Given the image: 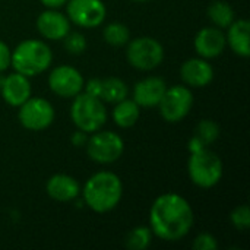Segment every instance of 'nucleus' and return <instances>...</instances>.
Returning a JSON list of instances; mask_svg holds the SVG:
<instances>
[{
    "label": "nucleus",
    "mask_w": 250,
    "mask_h": 250,
    "mask_svg": "<svg viewBox=\"0 0 250 250\" xmlns=\"http://www.w3.org/2000/svg\"><path fill=\"white\" fill-rule=\"evenodd\" d=\"M111 117L116 126L122 129H130L138 123L141 117V107L132 98H125L114 104Z\"/></svg>",
    "instance_id": "aec40b11"
},
{
    "label": "nucleus",
    "mask_w": 250,
    "mask_h": 250,
    "mask_svg": "<svg viewBox=\"0 0 250 250\" xmlns=\"http://www.w3.org/2000/svg\"><path fill=\"white\" fill-rule=\"evenodd\" d=\"M220 126L215 120L212 119H204L201 120L196 127H195V133L189 141V151H198L202 148H209L218 138H220Z\"/></svg>",
    "instance_id": "6ab92c4d"
},
{
    "label": "nucleus",
    "mask_w": 250,
    "mask_h": 250,
    "mask_svg": "<svg viewBox=\"0 0 250 250\" xmlns=\"http://www.w3.org/2000/svg\"><path fill=\"white\" fill-rule=\"evenodd\" d=\"M154 234L149 226H138L130 230L125 239V245L129 250H146L152 243Z\"/></svg>",
    "instance_id": "b1692460"
},
{
    "label": "nucleus",
    "mask_w": 250,
    "mask_h": 250,
    "mask_svg": "<svg viewBox=\"0 0 250 250\" xmlns=\"http://www.w3.org/2000/svg\"><path fill=\"white\" fill-rule=\"evenodd\" d=\"M64 6L70 23L79 28H97L103 25L107 16V7L103 0H67Z\"/></svg>",
    "instance_id": "9d476101"
},
{
    "label": "nucleus",
    "mask_w": 250,
    "mask_h": 250,
    "mask_svg": "<svg viewBox=\"0 0 250 250\" xmlns=\"http://www.w3.org/2000/svg\"><path fill=\"white\" fill-rule=\"evenodd\" d=\"M103 38L111 47H126V44L130 41L132 37L127 25L122 22H111L104 26Z\"/></svg>",
    "instance_id": "5701e85b"
},
{
    "label": "nucleus",
    "mask_w": 250,
    "mask_h": 250,
    "mask_svg": "<svg viewBox=\"0 0 250 250\" xmlns=\"http://www.w3.org/2000/svg\"><path fill=\"white\" fill-rule=\"evenodd\" d=\"M188 174L195 186L201 189H212L223 179V160L209 148L193 151L188 160Z\"/></svg>",
    "instance_id": "39448f33"
},
{
    "label": "nucleus",
    "mask_w": 250,
    "mask_h": 250,
    "mask_svg": "<svg viewBox=\"0 0 250 250\" xmlns=\"http://www.w3.org/2000/svg\"><path fill=\"white\" fill-rule=\"evenodd\" d=\"M230 221L236 230L246 231L250 229V209L246 204L236 207L230 214Z\"/></svg>",
    "instance_id": "a878e982"
},
{
    "label": "nucleus",
    "mask_w": 250,
    "mask_h": 250,
    "mask_svg": "<svg viewBox=\"0 0 250 250\" xmlns=\"http://www.w3.org/2000/svg\"><path fill=\"white\" fill-rule=\"evenodd\" d=\"M193 92L192 88L183 85L167 86L161 101L158 103L160 114L167 123H179L188 117L193 107Z\"/></svg>",
    "instance_id": "6e6552de"
},
{
    "label": "nucleus",
    "mask_w": 250,
    "mask_h": 250,
    "mask_svg": "<svg viewBox=\"0 0 250 250\" xmlns=\"http://www.w3.org/2000/svg\"><path fill=\"white\" fill-rule=\"evenodd\" d=\"M45 192L56 202H62V204L73 202L81 196V185L75 177L69 174L57 173L47 180Z\"/></svg>",
    "instance_id": "f3484780"
},
{
    "label": "nucleus",
    "mask_w": 250,
    "mask_h": 250,
    "mask_svg": "<svg viewBox=\"0 0 250 250\" xmlns=\"http://www.w3.org/2000/svg\"><path fill=\"white\" fill-rule=\"evenodd\" d=\"M227 45L239 57L248 59L250 56V23L248 19H236L226 35Z\"/></svg>",
    "instance_id": "a211bd4d"
},
{
    "label": "nucleus",
    "mask_w": 250,
    "mask_h": 250,
    "mask_svg": "<svg viewBox=\"0 0 250 250\" xmlns=\"http://www.w3.org/2000/svg\"><path fill=\"white\" fill-rule=\"evenodd\" d=\"M85 149L89 160L101 166H108L122 158L125 152V141L113 130L100 129L88 136Z\"/></svg>",
    "instance_id": "0eeeda50"
},
{
    "label": "nucleus",
    "mask_w": 250,
    "mask_h": 250,
    "mask_svg": "<svg viewBox=\"0 0 250 250\" xmlns=\"http://www.w3.org/2000/svg\"><path fill=\"white\" fill-rule=\"evenodd\" d=\"M62 41H63L64 50L70 56H79L88 47V42H86L85 35L82 32H78V31H69Z\"/></svg>",
    "instance_id": "393cba45"
},
{
    "label": "nucleus",
    "mask_w": 250,
    "mask_h": 250,
    "mask_svg": "<svg viewBox=\"0 0 250 250\" xmlns=\"http://www.w3.org/2000/svg\"><path fill=\"white\" fill-rule=\"evenodd\" d=\"M86 141H88V133H85V132H82L79 129L76 132H73L72 136H70V142L76 148H83L86 145Z\"/></svg>",
    "instance_id": "c756f323"
},
{
    "label": "nucleus",
    "mask_w": 250,
    "mask_h": 250,
    "mask_svg": "<svg viewBox=\"0 0 250 250\" xmlns=\"http://www.w3.org/2000/svg\"><path fill=\"white\" fill-rule=\"evenodd\" d=\"M215 72L209 60L202 57H192L182 63L180 78L189 88H205L214 81Z\"/></svg>",
    "instance_id": "4468645a"
},
{
    "label": "nucleus",
    "mask_w": 250,
    "mask_h": 250,
    "mask_svg": "<svg viewBox=\"0 0 250 250\" xmlns=\"http://www.w3.org/2000/svg\"><path fill=\"white\" fill-rule=\"evenodd\" d=\"M72 100L70 120L76 129L91 135L105 125L108 113L105 108V103L101 98L92 97L82 91Z\"/></svg>",
    "instance_id": "20e7f679"
},
{
    "label": "nucleus",
    "mask_w": 250,
    "mask_h": 250,
    "mask_svg": "<svg viewBox=\"0 0 250 250\" xmlns=\"http://www.w3.org/2000/svg\"><path fill=\"white\" fill-rule=\"evenodd\" d=\"M166 53L163 44L154 37H136L130 38L126 44V59L127 63L142 72H149L157 69L164 62Z\"/></svg>",
    "instance_id": "423d86ee"
},
{
    "label": "nucleus",
    "mask_w": 250,
    "mask_h": 250,
    "mask_svg": "<svg viewBox=\"0 0 250 250\" xmlns=\"http://www.w3.org/2000/svg\"><path fill=\"white\" fill-rule=\"evenodd\" d=\"M207 15L209 21L212 22L214 26L220 29H227L234 21H236V13L234 9L229 1L224 0H215L208 6Z\"/></svg>",
    "instance_id": "4be33fe9"
},
{
    "label": "nucleus",
    "mask_w": 250,
    "mask_h": 250,
    "mask_svg": "<svg viewBox=\"0 0 250 250\" xmlns=\"http://www.w3.org/2000/svg\"><path fill=\"white\" fill-rule=\"evenodd\" d=\"M167 89V83L160 76H146L136 82L133 86V97L132 100L142 108H152L157 107L161 101L164 92Z\"/></svg>",
    "instance_id": "dca6fc26"
},
{
    "label": "nucleus",
    "mask_w": 250,
    "mask_h": 250,
    "mask_svg": "<svg viewBox=\"0 0 250 250\" xmlns=\"http://www.w3.org/2000/svg\"><path fill=\"white\" fill-rule=\"evenodd\" d=\"M48 88L53 94L62 98H73L83 91V75L73 66L60 64L48 73Z\"/></svg>",
    "instance_id": "9b49d317"
},
{
    "label": "nucleus",
    "mask_w": 250,
    "mask_h": 250,
    "mask_svg": "<svg viewBox=\"0 0 250 250\" xmlns=\"http://www.w3.org/2000/svg\"><path fill=\"white\" fill-rule=\"evenodd\" d=\"M19 123L31 132H41L48 129L56 117L53 104L42 97H29L18 107Z\"/></svg>",
    "instance_id": "1a4fd4ad"
},
{
    "label": "nucleus",
    "mask_w": 250,
    "mask_h": 250,
    "mask_svg": "<svg viewBox=\"0 0 250 250\" xmlns=\"http://www.w3.org/2000/svg\"><path fill=\"white\" fill-rule=\"evenodd\" d=\"M53 63V51L42 40H23L12 50L10 67L28 78L41 75L50 69Z\"/></svg>",
    "instance_id": "7ed1b4c3"
},
{
    "label": "nucleus",
    "mask_w": 250,
    "mask_h": 250,
    "mask_svg": "<svg viewBox=\"0 0 250 250\" xmlns=\"http://www.w3.org/2000/svg\"><path fill=\"white\" fill-rule=\"evenodd\" d=\"M195 223L192 205L179 193L160 195L149 209V229L154 237L174 243L185 239Z\"/></svg>",
    "instance_id": "f257e3e1"
},
{
    "label": "nucleus",
    "mask_w": 250,
    "mask_h": 250,
    "mask_svg": "<svg viewBox=\"0 0 250 250\" xmlns=\"http://www.w3.org/2000/svg\"><path fill=\"white\" fill-rule=\"evenodd\" d=\"M0 92L6 104L18 108L32 95L31 81L28 76L22 73H18V72L9 73L1 81Z\"/></svg>",
    "instance_id": "2eb2a0df"
},
{
    "label": "nucleus",
    "mask_w": 250,
    "mask_h": 250,
    "mask_svg": "<svg viewBox=\"0 0 250 250\" xmlns=\"http://www.w3.org/2000/svg\"><path fill=\"white\" fill-rule=\"evenodd\" d=\"M81 196L91 211L107 214L119 207L123 198V183L113 171H98L81 188Z\"/></svg>",
    "instance_id": "f03ea898"
},
{
    "label": "nucleus",
    "mask_w": 250,
    "mask_h": 250,
    "mask_svg": "<svg viewBox=\"0 0 250 250\" xmlns=\"http://www.w3.org/2000/svg\"><path fill=\"white\" fill-rule=\"evenodd\" d=\"M40 1L45 9H60L67 3V0H40Z\"/></svg>",
    "instance_id": "7c9ffc66"
},
{
    "label": "nucleus",
    "mask_w": 250,
    "mask_h": 250,
    "mask_svg": "<svg viewBox=\"0 0 250 250\" xmlns=\"http://www.w3.org/2000/svg\"><path fill=\"white\" fill-rule=\"evenodd\" d=\"M132 1H135V3H145V1H149V0H132Z\"/></svg>",
    "instance_id": "2f4dec72"
},
{
    "label": "nucleus",
    "mask_w": 250,
    "mask_h": 250,
    "mask_svg": "<svg viewBox=\"0 0 250 250\" xmlns=\"http://www.w3.org/2000/svg\"><path fill=\"white\" fill-rule=\"evenodd\" d=\"M129 95V86L125 81L116 76H110L105 79H101V92L100 98L105 104H116Z\"/></svg>",
    "instance_id": "412c9836"
},
{
    "label": "nucleus",
    "mask_w": 250,
    "mask_h": 250,
    "mask_svg": "<svg viewBox=\"0 0 250 250\" xmlns=\"http://www.w3.org/2000/svg\"><path fill=\"white\" fill-rule=\"evenodd\" d=\"M193 47H195L196 54L202 59L211 60V59L220 57L227 47L226 34L223 29L214 25L205 26L196 32L195 40H193Z\"/></svg>",
    "instance_id": "f8f14e48"
},
{
    "label": "nucleus",
    "mask_w": 250,
    "mask_h": 250,
    "mask_svg": "<svg viewBox=\"0 0 250 250\" xmlns=\"http://www.w3.org/2000/svg\"><path fill=\"white\" fill-rule=\"evenodd\" d=\"M193 249L195 250H217L218 249V240L211 233H201L193 240Z\"/></svg>",
    "instance_id": "bb28decb"
},
{
    "label": "nucleus",
    "mask_w": 250,
    "mask_h": 250,
    "mask_svg": "<svg viewBox=\"0 0 250 250\" xmlns=\"http://www.w3.org/2000/svg\"><path fill=\"white\" fill-rule=\"evenodd\" d=\"M35 25L40 35L48 41H62L70 31V21L67 15L59 12V9H45L41 12Z\"/></svg>",
    "instance_id": "ddd939ff"
},
{
    "label": "nucleus",
    "mask_w": 250,
    "mask_h": 250,
    "mask_svg": "<svg viewBox=\"0 0 250 250\" xmlns=\"http://www.w3.org/2000/svg\"><path fill=\"white\" fill-rule=\"evenodd\" d=\"M10 62H12V50L4 41L0 40V73L10 67Z\"/></svg>",
    "instance_id": "cd10ccee"
},
{
    "label": "nucleus",
    "mask_w": 250,
    "mask_h": 250,
    "mask_svg": "<svg viewBox=\"0 0 250 250\" xmlns=\"http://www.w3.org/2000/svg\"><path fill=\"white\" fill-rule=\"evenodd\" d=\"M83 92L92 95V97H98L100 98V92H101V79L100 78H92L89 81L85 82L83 85Z\"/></svg>",
    "instance_id": "c85d7f7f"
}]
</instances>
